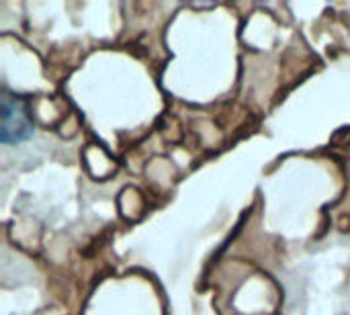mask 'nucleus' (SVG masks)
<instances>
[{"label": "nucleus", "instance_id": "nucleus-1", "mask_svg": "<svg viewBox=\"0 0 350 315\" xmlns=\"http://www.w3.org/2000/svg\"><path fill=\"white\" fill-rule=\"evenodd\" d=\"M0 141L21 143L33 135V121L23 98L12 94H2L0 98Z\"/></svg>", "mask_w": 350, "mask_h": 315}]
</instances>
